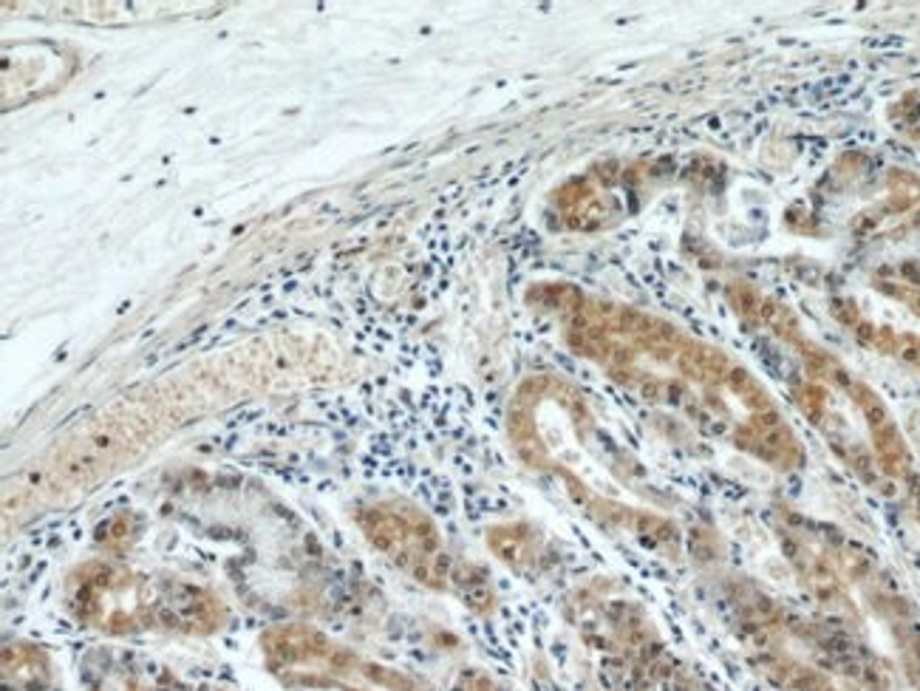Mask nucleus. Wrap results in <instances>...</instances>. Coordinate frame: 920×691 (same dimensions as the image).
Masks as SVG:
<instances>
[{
    "label": "nucleus",
    "mask_w": 920,
    "mask_h": 691,
    "mask_svg": "<svg viewBox=\"0 0 920 691\" xmlns=\"http://www.w3.org/2000/svg\"><path fill=\"white\" fill-rule=\"evenodd\" d=\"M51 660L32 643H9L4 649V680L18 691H46L51 685Z\"/></svg>",
    "instance_id": "obj_5"
},
{
    "label": "nucleus",
    "mask_w": 920,
    "mask_h": 691,
    "mask_svg": "<svg viewBox=\"0 0 920 691\" xmlns=\"http://www.w3.org/2000/svg\"><path fill=\"white\" fill-rule=\"evenodd\" d=\"M451 691H504L499 683H495L493 677H487L484 671H465V674H459V680L453 683V688Z\"/></svg>",
    "instance_id": "obj_11"
},
{
    "label": "nucleus",
    "mask_w": 920,
    "mask_h": 691,
    "mask_svg": "<svg viewBox=\"0 0 920 691\" xmlns=\"http://www.w3.org/2000/svg\"><path fill=\"white\" fill-rule=\"evenodd\" d=\"M224 612L216 595L201 587L165 578L159 581V627L184 635H210L221 627Z\"/></svg>",
    "instance_id": "obj_4"
},
{
    "label": "nucleus",
    "mask_w": 920,
    "mask_h": 691,
    "mask_svg": "<svg viewBox=\"0 0 920 691\" xmlns=\"http://www.w3.org/2000/svg\"><path fill=\"white\" fill-rule=\"evenodd\" d=\"M487 544L507 567L521 570V573L527 570V564H535V556H538V535L527 524L493 527L487 533Z\"/></svg>",
    "instance_id": "obj_6"
},
{
    "label": "nucleus",
    "mask_w": 920,
    "mask_h": 691,
    "mask_svg": "<svg viewBox=\"0 0 920 691\" xmlns=\"http://www.w3.org/2000/svg\"><path fill=\"white\" fill-rule=\"evenodd\" d=\"M91 691H139L136 677L128 669H116V671H102L99 680H91Z\"/></svg>",
    "instance_id": "obj_10"
},
{
    "label": "nucleus",
    "mask_w": 920,
    "mask_h": 691,
    "mask_svg": "<svg viewBox=\"0 0 920 691\" xmlns=\"http://www.w3.org/2000/svg\"><path fill=\"white\" fill-rule=\"evenodd\" d=\"M363 535L405 575L428 589H451L456 561L445 552L437 524L402 499L374 502L357 513Z\"/></svg>",
    "instance_id": "obj_3"
},
{
    "label": "nucleus",
    "mask_w": 920,
    "mask_h": 691,
    "mask_svg": "<svg viewBox=\"0 0 920 691\" xmlns=\"http://www.w3.org/2000/svg\"><path fill=\"white\" fill-rule=\"evenodd\" d=\"M790 323L778 331L793 340L804 366L793 385L796 408L867 488L909 507L920 496V473L889 405L867 380Z\"/></svg>",
    "instance_id": "obj_1"
},
{
    "label": "nucleus",
    "mask_w": 920,
    "mask_h": 691,
    "mask_svg": "<svg viewBox=\"0 0 920 691\" xmlns=\"http://www.w3.org/2000/svg\"><path fill=\"white\" fill-rule=\"evenodd\" d=\"M139 535V519L133 513H116L108 521L99 524L97 530V541L99 547L111 549V552H122L125 547H130Z\"/></svg>",
    "instance_id": "obj_8"
},
{
    "label": "nucleus",
    "mask_w": 920,
    "mask_h": 691,
    "mask_svg": "<svg viewBox=\"0 0 920 691\" xmlns=\"http://www.w3.org/2000/svg\"><path fill=\"white\" fill-rule=\"evenodd\" d=\"M889 116L898 130H903L912 139H920V91H909L906 97H900L889 108Z\"/></svg>",
    "instance_id": "obj_9"
},
{
    "label": "nucleus",
    "mask_w": 920,
    "mask_h": 691,
    "mask_svg": "<svg viewBox=\"0 0 920 691\" xmlns=\"http://www.w3.org/2000/svg\"><path fill=\"white\" fill-rule=\"evenodd\" d=\"M65 603L83 627L108 635L159 627V581L108 561H88L71 573Z\"/></svg>",
    "instance_id": "obj_2"
},
{
    "label": "nucleus",
    "mask_w": 920,
    "mask_h": 691,
    "mask_svg": "<svg viewBox=\"0 0 920 691\" xmlns=\"http://www.w3.org/2000/svg\"><path fill=\"white\" fill-rule=\"evenodd\" d=\"M451 592L459 595V601L473 609L476 615H490L495 606V592L490 584V575L476 564H456L451 575Z\"/></svg>",
    "instance_id": "obj_7"
}]
</instances>
